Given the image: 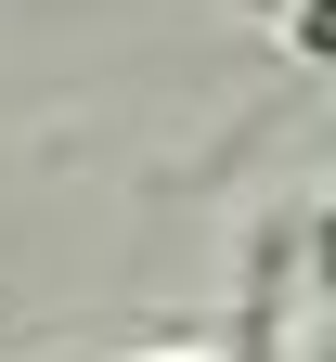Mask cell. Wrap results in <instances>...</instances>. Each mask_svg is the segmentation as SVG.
<instances>
[{
  "label": "cell",
  "instance_id": "2",
  "mask_svg": "<svg viewBox=\"0 0 336 362\" xmlns=\"http://www.w3.org/2000/svg\"><path fill=\"white\" fill-rule=\"evenodd\" d=\"M311 272H323V298H336V207L311 220Z\"/></svg>",
  "mask_w": 336,
  "mask_h": 362
},
{
  "label": "cell",
  "instance_id": "1",
  "mask_svg": "<svg viewBox=\"0 0 336 362\" xmlns=\"http://www.w3.org/2000/svg\"><path fill=\"white\" fill-rule=\"evenodd\" d=\"M284 52H298V65H336V0H284Z\"/></svg>",
  "mask_w": 336,
  "mask_h": 362
}]
</instances>
